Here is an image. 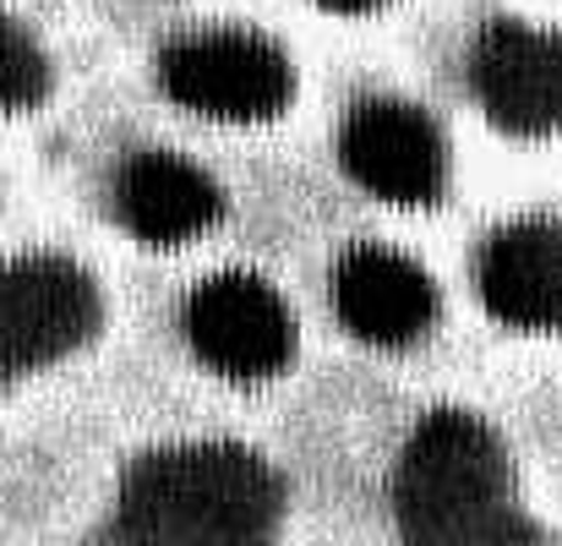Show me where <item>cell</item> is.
<instances>
[{
    "instance_id": "ba28073f",
    "label": "cell",
    "mask_w": 562,
    "mask_h": 546,
    "mask_svg": "<svg viewBox=\"0 0 562 546\" xmlns=\"http://www.w3.org/2000/svg\"><path fill=\"white\" fill-rule=\"evenodd\" d=\"M334 307L345 328L367 345L398 350L420 339L437 317V285L426 279L420 263L387 246H361L334 268Z\"/></svg>"
},
{
    "instance_id": "52a82bcc",
    "label": "cell",
    "mask_w": 562,
    "mask_h": 546,
    "mask_svg": "<svg viewBox=\"0 0 562 546\" xmlns=\"http://www.w3.org/2000/svg\"><path fill=\"white\" fill-rule=\"evenodd\" d=\"M475 88L503 132L514 137L562 132V33L492 22L475 49Z\"/></svg>"
},
{
    "instance_id": "3957f363",
    "label": "cell",
    "mask_w": 562,
    "mask_h": 546,
    "mask_svg": "<svg viewBox=\"0 0 562 546\" xmlns=\"http://www.w3.org/2000/svg\"><path fill=\"white\" fill-rule=\"evenodd\" d=\"M165 88L176 104H187L196 115L257 126V121H273L290 110L295 71L273 38L240 33V27H213V33H191L181 44H170Z\"/></svg>"
},
{
    "instance_id": "30bf717a",
    "label": "cell",
    "mask_w": 562,
    "mask_h": 546,
    "mask_svg": "<svg viewBox=\"0 0 562 546\" xmlns=\"http://www.w3.org/2000/svg\"><path fill=\"white\" fill-rule=\"evenodd\" d=\"M218 186L181 154H137L121 170V213L154 246H187L218 224Z\"/></svg>"
},
{
    "instance_id": "7c38bea8",
    "label": "cell",
    "mask_w": 562,
    "mask_h": 546,
    "mask_svg": "<svg viewBox=\"0 0 562 546\" xmlns=\"http://www.w3.org/2000/svg\"><path fill=\"white\" fill-rule=\"evenodd\" d=\"M323 11H339V16H361V11H376V5H387V0H317Z\"/></svg>"
},
{
    "instance_id": "7a4b0ae2",
    "label": "cell",
    "mask_w": 562,
    "mask_h": 546,
    "mask_svg": "<svg viewBox=\"0 0 562 546\" xmlns=\"http://www.w3.org/2000/svg\"><path fill=\"white\" fill-rule=\"evenodd\" d=\"M409 546H492L508 531V454L470 410H431L393 481Z\"/></svg>"
},
{
    "instance_id": "277c9868",
    "label": "cell",
    "mask_w": 562,
    "mask_h": 546,
    "mask_svg": "<svg viewBox=\"0 0 562 546\" xmlns=\"http://www.w3.org/2000/svg\"><path fill=\"white\" fill-rule=\"evenodd\" d=\"M191 350L235 382L279 377L295 356V317L284 296L257 274H218L187 301Z\"/></svg>"
},
{
    "instance_id": "8992f818",
    "label": "cell",
    "mask_w": 562,
    "mask_h": 546,
    "mask_svg": "<svg viewBox=\"0 0 562 546\" xmlns=\"http://www.w3.org/2000/svg\"><path fill=\"white\" fill-rule=\"evenodd\" d=\"M339 159L361 191L393 208H426L448 186V143L415 104L372 99L345 121Z\"/></svg>"
},
{
    "instance_id": "6da1fadb",
    "label": "cell",
    "mask_w": 562,
    "mask_h": 546,
    "mask_svg": "<svg viewBox=\"0 0 562 546\" xmlns=\"http://www.w3.org/2000/svg\"><path fill=\"white\" fill-rule=\"evenodd\" d=\"M279 476L235 443H181L132 465L121 531L137 546H268Z\"/></svg>"
},
{
    "instance_id": "5b68a950",
    "label": "cell",
    "mask_w": 562,
    "mask_h": 546,
    "mask_svg": "<svg viewBox=\"0 0 562 546\" xmlns=\"http://www.w3.org/2000/svg\"><path fill=\"white\" fill-rule=\"evenodd\" d=\"M99 328V290L77 263L27 257L0 268V366H44Z\"/></svg>"
},
{
    "instance_id": "9c48e42d",
    "label": "cell",
    "mask_w": 562,
    "mask_h": 546,
    "mask_svg": "<svg viewBox=\"0 0 562 546\" xmlns=\"http://www.w3.org/2000/svg\"><path fill=\"white\" fill-rule=\"evenodd\" d=\"M481 301L497 323L562 328V224L525 219L497 230L481 257Z\"/></svg>"
},
{
    "instance_id": "8fae6325",
    "label": "cell",
    "mask_w": 562,
    "mask_h": 546,
    "mask_svg": "<svg viewBox=\"0 0 562 546\" xmlns=\"http://www.w3.org/2000/svg\"><path fill=\"white\" fill-rule=\"evenodd\" d=\"M44 82H49V71H44L38 44L11 16H0V115L44 99Z\"/></svg>"
}]
</instances>
